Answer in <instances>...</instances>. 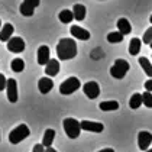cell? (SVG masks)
I'll use <instances>...</instances> for the list:
<instances>
[{
    "instance_id": "cell-22",
    "label": "cell",
    "mask_w": 152,
    "mask_h": 152,
    "mask_svg": "<svg viewBox=\"0 0 152 152\" xmlns=\"http://www.w3.org/2000/svg\"><path fill=\"white\" fill-rule=\"evenodd\" d=\"M58 18H59V22H62V23H71L72 19H74V13L70 9H64L58 15Z\"/></svg>"
},
{
    "instance_id": "cell-28",
    "label": "cell",
    "mask_w": 152,
    "mask_h": 152,
    "mask_svg": "<svg viewBox=\"0 0 152 152\" xmlns=\"http://www.w3.org/2000/svg\"><path fill=\"white\" fill-rule=\"evenodd\" d=\"M142 42L146 44V45H151L152 44V26L143 34V38H142Z\"/></svg>"
},
{
    "instance_id": "cell-25",
    "label": "cell",
    "mask_w": 152,
    "mask_h": 152,
    "mask_svg": "<svg viewBox=\"0 0 152 152\" xmlns=\"http://www.w3.org/2000/svg\"><path fill=\"white\" fill-rule=\"evenodd\" d=\"M10 67H12V71L15 72H20V71L25 70V62L22 58H15L12 59V64H10Z\"/></svg>"
},
{
    "instance_id": "cell-35",
    "label": "cell",
    "mask_w": 152,
    "mask_h": 152,
    "mask_svg": "<svg viewBox=\"0 0 152 152\" xmlns=\"http://www.w3.org/2000/svg\"><path fill=\"white\" fill-rule=\"evenodd\" d=\"M146 152H152V149H148V151H146Z\"/></svg>"
},
{
    "instance_id": "cell-8",
    "label": "cell",
    "mask_w": 152,
    "mask_h": 152,
    "mask_svg": "<svg viewBox=\"0 0 152 152\" xmlns=\"http://www.w3.org/2000/svg\"><path fill=\"white\" fill-rule=\"evenodd\" d=\"M7 49L10 52H15V54H19L25 49V41L20 38V36H13L12 39L7 42Z\"/></svg>"
},
{
    "instance_id": "cell-2",
    "label": "cell",
    "mask_w": 152,
    "mask_h": 152,
    "mask_svg": "<svg viewBox=\"0 0 152 152\" xmlns=\"http://www.w3.org/2000/svg\"><path fill=\"white\" fill-rule=\"evenodd\" d=\"M62 125H64V130H65V133H67V136H68L70 139H77V138L80 136L81 123H80L78 120H75V119H72V117H67V119L62 122Z\"/></svg>"
},
{
    "instance_id": "cell-34",
    "label": "cell",
    "mask_w": 152,
    "mask_h": 152,
    "mask_svg": "<svg viewBox=\"0 0 152 152\" xmlns=\"http://www.w3.org/2000/svg\"><path fill=\"white\" fill-rule=\"evenodd\" d=\"M149 20H151V23H152V16H151V18H149Z\"/></svg>"
},
{
    "instance_id": "cell-4",
    "label": "cell",
    "mask_w": 152,
    "mask_h": 152,
    "mask_svg": "<svg viewBox=\"0 0 152 152\" xmlns=\"http://www.w3.org/2000/svg\"><path fill=\"white\" fill-rule=\"evenodd\" d=\"M29 135H31V130H29V128H28L25 123H22V125L16 126V128H15L12 132L9 133V142H10V143H13V145H16V143L22 142L23 139H26Z\"/></svg>"
},
{
    "instance_id": "cell-30",
    "label": "cell",
    "mask_w": 152,
    "mask_h": 152,
    "mask_svg": "<svg viewBox=\"0 0 152 152\" xmlns=\"http://www.w3.org/2000/svg\"><path fill=\"white\" fill-rule=\"evenodd\" d=\"M32 152H45V148H44V145H42V143H38V145L34 146Z\"/></svg>"
},
{
    "instance_id": "cell-26",
    "label": "cell",
    "mask_w": 152,
    "mask_h": 152,
    "mask_svg": "<svg viewBox=\"0 0 152 152\" xmlns=\"http://www.w3.org/2000/svg\"><path fill=\"white\" fill-rule=\"evenodd\" d=\"M107 41L110 42V44H119V42H122L123 41V35L117 31V32H110L109 35H107Z\"/></svg>"
},
{
    "instance_id": "cell-16",
    "label": "cell",
    "mask_w": 152,
    "mask_h": 152,
    "mask_svg": "<svg viewBox=\"0 0 152 152\" xmlns=\"http://www.w3.org/2000/svg\"><path fill=\"white\" fill-rule=\"evenodd\" d=\"M59 61L58 59H49V62L47 64V67H45V72H47L48 77H55V75H58L59 72Z\"/></svg>"
},
{
    "instance_id": "cell-23",
    "label": "cell",
    "mask_w": 152,
    "mask_h": 152,
    "mask_svg": "<svg viewBox=\"0 0 152 152\" xmlns=\"http://www.w3.org/2000/svg\"><path fill=\"white\" fill-rule=\"evenodd\" d=\"M139 65L142 67V70L146 72V75H149L152 78V64L151 61L148 58H145V57H140L139 58Z\"/></svg>"
},
{
    "instance_id": "cell-9",
    "label": "cell",
    "mask_w": 152,
    "mask_h": 152,
    "mask_svg": "<svg viewBox=\"0 0 152 152\" xmlns=\"http://www.w3.org/2000/svg\"><path fill=\"white\" fill-rule=\"evenodd\" d=\"M39 6V0H26L20 4V13L23 16H32L35 7Z\"/></svg>"
},
{
    "instance_id": "cell-31",
    "label": "cell",
    "mask_w": 152,
    "mask_h": 152,
    "mask_svg": "<svg viewBox=\"0 0 152 152\" xmlns=\"http://www.w3.org/2000/svg\"><path fill=\"white\" fill-rule=\"evenodd\" d=\"M145 88H146V91L152 93V78H149L148 81H145Z\"/></svg>"
},
{
    "instance_id": "cell-10",
    "label": "cell",
    "mask_w": 152,
    "mask_h": 152,
    "mask_svg": "<svg viewBox=\"0 0 152 152\" xmlns=\"http://www.w3.org/2000/svg\"><path fill=\"white\" fill-rule=\"evenodd\" d=\"M81 129H83V130H88V132H96V133H100V132H103L104 125H103V123H100V122L83 120V122H81Z\"/></svg>"
},
{
    "instance_id": "cell-32",
    "label": "cell",
    "mask_w": 152,
    "mask_h": 152,
    "mask_svg": "<svg viewBox=\"0 0 152 152\" xmlns=\"http://www.w3.org/2000/svg\"><path fill=\"white\" fill-rule=\"evenodd\" d=\"M99 152H115L112 148H104V149H102V151H99Z\"/></svg>"
},
{
    "instance_id": "cell-5",
    "label": "cell",
    "mask_w": 152,
    "mask_h": 152,
    "mask_svg": "<svg viewBox=\"0 0 152 152\" xmlns=\"http://www.w3.org/2000/svg\"><path fill=\"white\" fill-rule=\"evenodd\" d=\"M80 87H81L80 80L77 77H70L59 86V93L64 94V96H68V94H72L74 91H77Z\"/></svg>"
},
{
    "instance_id": "cell-19",
    "label": "cell",
    "mask_w": 152,
    "mask_h": 152,
    "mask_svg": "<svg viewBox=\"0 0 152 152\" xmlns=\"http://www.w3.org/2000/svg\"><path fill=\"white\" fill-rule=\"evenodd\" d=\"M142 48V41L139 38H132L129 42V54L130 55H138Z\"/></svg>"
},
{
    "instance_id": "cell-33",
    "label": "cell",
    "mask_w": 152,
    "mask_h": 152,
    "mask_svg": "<svg viewBox=\"0 0 152 152\" xmlns=\"http://www.w3.org/2000/svg\"><path fill=\"white\" fill-rule=\"evenodd\" d=\"M45 152H57V151H55V149L51 146V148H47V151H45Z\"/></svg>"
},
{
    "instance_id": "cell-37",
    "label": "cell",
    "mask_w": 152,
    "mask_h": 152,
    "mask_svg": "<svg viewBox=\"0 0 152 152\" xmlns=\"http://www.w3.org/2000/svg\"><path fill=\"white\" fill-rule=\"evenodd\" d=\"M0 25H1V22H0ZM0 31H1V29H0Z\"/></svg>"
},
{
    "instance_id": "cell-6",
    "label": "cell",
    "mask_w": 152,
    "mask_h": 152,
    "mask_svg": "<svg viewBox=\"0 0 152 152\" xmlns=\"http://www.w3.org/2000/svg\"><path fill=\"white\" fill-rule=\"evenodd\" d=\"M83 91H84V94H86L88 99L94 100V99H97L99 94H100V87H99V84L96 81H88L83 86Z\"/></svg>"
},
{
    "instance_id": "cell-27",
    "label": "cell",
    "mask_w": 152,
    "mask_h": 152,
    "mask_svg": "<svg viewBox=\"0 0 152 152\" xmlns=\"http://www.w3.org/2000/svg\"><path fill=\"white\" fill-rule=\"evenodd\" d=\"M142 103L146 106V107L152 109V94L149 91H145V93L142 94Z\"/></svg>"
},
{
    "instance_id": "cell-20",
    "label": "cell",
    "mask_w": 152,
    "mask_h": 152,
    "mask_svg": "<svg viewBox=\"0 0 152 152\" xmlns=\"http://www.w3.org/2000/svg\"><path fill=\"white\" fill-rule=\"evenodd\" d=\"M54 139H55V130H54V129H47V132L44 133V138H42L44 148H51Z\"/></svg>"
},
{
    "instance_id": "cell-11",
    "label": "cell",
    "mask_w": 152,
    "mask_h": 152,
    "mask_svg": "<svg viewBox=\"0 0 152 152\" xmlns=\"http://www.w3.org/2000/svg\"><path fill=\"white\" fill-rule=\"evenodd\" d=\"M7 99L10 103H16L18 102V84H16V80L13 78H9L7 80Z\"/></svg>"
},
{
    "instance_id": "cell-12",
    "label": "cell",
    "mask_w": 152,
    "mask_h": 152,
    "mask_svg": "<svg viewBox=\"0 0 152 152\" xmlns=\"http://www.w3.org/2000/svg\"><path fill=\"white\" fill-rule=\"evenodd\" d=\"M13 32H15V28L12 23H4L1 26V31H0V41L1 42H9L13 38Z\"/></svg>"
},
{
    "instance_id": "cell-17",
    "label": "cell",
    "mask_w": 152,
    "mask_h": 152,
    "mask_svg": "<svg viewBox=\"0 0 152 152\" xmlns=\"http://www.w3.org/2000/svg\"><path fill=\"white\" fill-rule=\"evenodd\" d=\"M117 29H119V32H120L123 36L129 35V34L132 32V26H130L128 19H125V18H122V19L117 20Z\"/></svg>"
},
{
    "instance_id": "cell-36",
    "label": "cell",
    "mask_w": 152,
    "mask_h": 152,
    "mask_svg": "<svg viewBox=\"0 0 152 152\" xmlns=\"http://www.w3.org/2000/svg\"><path fill=\"white\" fill-rule=\"evenodd\" d=\"M149 47H151V48H152V44H151V45H149Z\"/></svg>"
},
{
    "instance_id": "cell-13",
    "label": "cell",
    "mask_w": 152,
    "mask_h": 152,
    "mask_svg": "<svg viewBox=\"0 0 152 152\" xmlns=\"http://www.w3.org/2000/svg\"><path fill=\"white\" fill-rule=\"evenodd\" d=\"M71 35L75 36L77 39H81V41H88L90 39V32L87 29H83L81 26H71Z\"/></svg>"
},
{
    "instance_id": "cell-21",
    "label": "cell",
    "mask_w": 152,
    "mask_h": 152,
    "mask_svg": "<svg viewBox=\"0 0 152 152\" xmlns=\"http://www.w3.org/2000/svg\"><path fill=\"white\" fill-rule=\"evenodd\" d=\"M100 110H103V112H113V110H117L119 109V103H117L116 100H110V102H102L100 104Z\"/></svg>"
},
{
    "instance_id": "cell-29",
    "label": "cell",
    "mask_w": 152,
    "mask_h": 152,
    "mask_svg": "<svg viewBox=\"0 0 152 152\" xmlns=\"http://www.w3.org/2000/svg\"><path fill=\"white\" fill-rule=\"evenodd\" d=\"M4 88H7V80H6V77L0 72V91H3Z\"/></svg>"
},
{
    "instance_id": "cell-7",
    "label": "cell",
    "mask_w": 152,
    "mask_h": 152,
    "mask_svg": "<svg viewBox=\"0 0 152 152\" xmlns=\"http://www.w3.org/2000/svg\"><path fill=\"white\" fill-rule=\"evenodd\" d=\"M151 142H152V133L146 132V130L139 132V135H138V146H139L140 151H145V152L148 151Z\"/></svg>"
},
{
    "instance_id": "cell-15",
    "label": "cell",
    "mask_w": 152,
    "mask_h": 152,
    "mask_svg": "<svg viewBox=\"0 0 152 152\" xmlns=\"http://www.w3.org/2000/svg\"><path fill=\"white\" fill-rule=\"evenodd\" d=\"M54 87V81L49 78V77H42L39 81H38V90L42 94H47L52 90Z\"/></svg>"
},
{
    "instance_id": "cell-18",
    "label": "cell",
    "mask_w": 152,
    "mask_h": 152,
    "mask_svg": "<svg viewBox=\"0 0 152 152\" xmlns=\"http://www.w3.org/2000/svg\"><path fill=\"white\" fill-rule=\"evenodd\" d=\"M86 6L84 4H74V7H72V13H74V19L75 20H78V22H81L86 19Z\"/></svg>"
},
{
    "instance_id": "cell-1",
    "label": "cell",
    "mask_w": 152,
    "mask_h": 152,
    "mask_svg": "<svg viewBox=\"0 0 152 152\" xmlns=\"http://www.w3.org/2000/svg\"><path fill=\"white\" fill-rule=\"evenodd\" d=\"M57 55L58 59L68 61L77 55V44L71 38H62L57 45Z\"/></svg>"
},
{
    "instance_id": "cell-3",
    "label": "cell",
    "mask_w": 152,
    "mask_h": 152,
    "mask_svg": "<svg viewBox=\"0 0 152 152\" xmlns=\"http://www.w3.org/2000/svg\"><path fill=\"white\" fill-rule=\"evenodd\" d=\"M129 68H130V65L126 59H116V62L110 68V75L116 80H122V78H125Z\"/></svg>"
},
{
    "instance_id": "cell-14",
    "label": "cell",
    "mask_w": 152,
    "mask_h": 152,
    "mask_svg": "<svg viewBox=\"0 0 152 152\" xmlns=\"http://www.w3.org/2000/svg\"><path fill=\"white\" fill-rule=\"evenodd\" d=\"M49 48L47 45H42V47L38 48V64L39 65H45L49 62Z\"/></svg>"
},
{
    "instance_id": "cell-24",
    "label": "cell",
    "mask_w": 152,
    "mask_h": 152,
    "mask_svg": "<svg viewBox=\"0 0 152 152\" xmlns=\"http://www.w3.org/2000/svg\"><path fill=\"white\" fill-rule=\"evenodd\" d=\"M142 104V94L140 93H135L132 97H130V100H129V106H130V109H138L139 106Z\"/></svg>"
}]
</instances>
